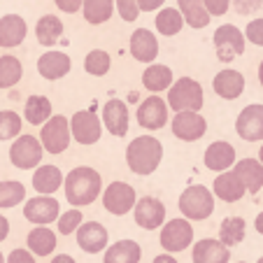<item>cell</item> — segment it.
<instances>
[{"instance_id": "cell-49", "label": "cell", "mask_w": 263, "mask_h": 263, "mask_svg": "<svg viewBox=\"0 0 263 263\" xmlns=\"http://www.w3.org/2000/svg\"><path fill=\"white\" fill-rule=\"evenodd\" d=\"M154 263H179V261L170 252H165V254H159V256H154Z\"/></svg>"}, {"instance_id": "cell-22", "label": "cell", "mask_w": 263, "mask_h": 263, "mask_svg": "<svg viewBox=\"0 0 263 263\" xmlns=\"http://www.w3.org/2000/svg\"><path fill=\"white\" fill-rule=\"evenodd\" d=\"M28 35V24L19 14H5L0 16V47L3 49H14Z\"/></svg>"}, {"instance_id": "cell-1", "label": "cell", "mask_w": 263, "mask_h": 263, "mask_svg": "<svg viewBox=\"0 0 263 263\" xmlns=\"http://www.w3.org/2000/svg\"><path fill=\"white\" fill-rule=\"evenodd\" d=\"M63 191L65 200L72 208H86V205L96 203L98 196H103V177L91 165H80L65 175Z\"/></svg>"}, {"instance_id": "cell-29", "label": "cell", "mask_w": 263, "mask_h": 263, "mask_svg": "<svg viewBox=\"0 0 263 263\" xmlns=\"http://www.w3.org/2000/svg\"><path fill=\"white\" fill-rule=\"evenodd\" d=\"M26 245L35 256H51L56 249V233L47 226H35L28 235H26Z\"/></svg>"}, {"instance_id": "cell-36", "label": "cell", "mask_w": 263, "mask_h": 263, "mask_svg": "<svg viewBox=\"0 0 263 263\" xmlns=\"http://www.w3.org/2000/svg\"><path fill=\"white\" fill-rule=\"evenodd\" d=\"M24 77V65L16 56L5 54L0 56V89H12Z\"/></svg>"}, {"instance_id": "cell-33", "label": "cell", "mask_w": 263, "mask_h": 263, "mask_svg": "<svg viewBox=\"0 0 263 263\" xmlns=\"http://www.w3.org/2000/svg\"><path fill=\"white\" fill-rule=\"evenodd\" d=\"M115 10H117V0H84V5H82L84 21H89L91 26H100L105 21H109Z\"/></svg>"}, {"instance_id": "cell-55", "label": "cell", "mask_w": 263, "mask_h": 263, "mask_svg": "<svg viewBox=\"0 0 263 263\" xmlns=\"http://www.w3.org/2000/svg\"><path fill=\"white\" fill-rule=\"evenodd\" d=\"M256 263H263V256H261V258H258V261H256Z\"/></svg>"}, {"instance_id": "cell-32", "label": "cell", "mask_w": 263, "mask_h": 263, "mask_svg": "<svg viewBox=\"0 0 263 263\" xmlns=\"http://www.w3.org/2000/svg\"><path fill=\"white\" fill-rule=\"evenodd\" d=\"M54 117L51 112V100L47 96H30L24 105V119L33 126H42Z\"/></svg>"}, {"instance_id": "cell-56", "label": "cell", "mask_w": 263, "mask_h": 263, "mask_svg": "<svg viewBox=\"0 0 263 263\" xmlns=\"http://www.w3.org/2000/svg\"><path fill=\"white\" fill-rule=\"evenodd\" d=\"M240 263H245V261H240Z\"/></svg>"}, {"instance_id": "cell-37", "label": "cell", "mask_w": 263, "mask_h": 263, "mask_svg": "<svg viewBox=\"0 0 263 263\" xmlns=\"http://www.w3.org/2000/svg\"><path fill=\"white\" fill-rule=\"evenodd\" d=\"M24 200H26V186L21 182H14V179L0 182V210L16 208Z\"/></svg>"}, {"instance_id": "cell-46", "label": "cell", "mask_w": 263, "mask_h": 263, "mask_svg": "<svg viewBox=\"0 0 263 263\" xmlns=\"http://www.w3.org/2000/svg\"><path fill=\"white\" fill-rule=\"evenodd\" d=\"M56 7L65 14H74V12H80L82 5H84V0H54Z\"/></svg>"}, {"instance_id": "cell-40", "label": "cell", "mask_w": 263, "mask_h": 263, "mask_svg": "<svg viewBox=\"0 0 263 263\" xmlns=\"http://www.w3.org/2000/svg\"><path fill=\"white\" fill-rule=\"evenodd\" d=\"M82 223H84V217H82V210L80 208H72L68 212H61V217L56 219V229H59L61 235H72L77 233Z\"/></svg>"}, {"instance_id": "cell-43", "label": "cell", "mask_w": 263, "mask_h": 263, "mask_svg": "<svg viewBox=\"0 0 263 263\" xmlns=\"http://www.w3.org/2000/svg\"><path fill=\"white\" fill-rule=\"evenodd\" d=\"M203 3L212 16H223L231 10V0H203Z\"/></svg>"}, {"instance_id": "cell-21", "label": "cell", "mask_w": 263, "mask_h": 263, "mask_svg": "<svg viewBox=\"0 0 263 263\" xmlns=\"http://www.w3.org/2000/svg\"><path fill=\"white\" fill-rule=\"evenodd\" d=\"M245 86H247V82H245V74L238 72V70L233 68H226L221 70V72L214 74V80H212V89L214 93L219 96V98L223 100H235L242 96Z\"/></svg>"}, {"instance_id": "cell-6", "label": "cell", "mask_w": 263, "mask_h": 263, "mask_svg": "<svg viewBox=\"0 0 263 263\" xmlns=\"http://www.w3.org/2000/svg\"><path fill=\"white\" fill-rule=\"evenodd\" d=\"M42 154H45V147L35 135H19L14 138L10 147V163L19 170H35L42 163Z\"/></svg>"}, {"instance_id": "cell-8", "label": "cell", "mask_w": 263, "mask_h": 263, "mask_svg": "<svg viewBox=\"0 0 263 263\" xmlns=\"http://www.w3.org/2000/svg\"><path fill=\"white\" fill-rule=\"evenodd\" d=\"M159 242H161V247L170 254L184 252L189 245H194V226H191V221L186 217L168 219V221L161 226Z\"/></svg>"}, {"instance_id": "cell-26", "label": "cell", "mask_w": 263, "mask_h": 263, "mask_svg": "<svg viewBox=\"0 0 263 263\" xmlns=\"http://www.w3.org/2000/svg\"><path fill=\"white\" fill-rule=\"evenodd\" d=\"M175 77H173V70L163 63H149L142 72V84L147 91L152 93H161V91H168L173 86Z\"/></svg>"}, {"instance_id": "cell-24", "label": "cell", "mask_w": 263, "mask_h": 263, "mask_svg": "<svg viewBox=\"0 0 263 263\" xmlns=\"http://www.w3.org/2000/svg\"><path fill=\"white\" fill-rule=\"evenodd\" d=\"M70 68H72V61L63 51H45L37 59V72H40V77H45L49 82L63 80L65 74L70 72Z\"/></svg>"}, {"instance_id": "cell-14", "label": "cell", "mask_w": 263, "mask_h": 263, "mask_svg": "<svg viewBox=\"0 0 263 263\" xmlns=\"http://www.w3.org/2000/svg\"><path fill=\"white\" fill-rule=\"evenodd\" d=\"M133 219L140 229L144 231H156L165 223V205L154 196H144L138 198L133 208Z\"/></svg>"}, {"instance_id": "cell-12", "label": "cell", "mask_w": 263, "mask_h": 263, "mask_svg": "<svg viewBox=\"0 0 263 263\" xmlns=\"http://www.w3.org/2000/svg\"><path fill=\"white\" fill-rule=\"evenodd\" d=\"M235 133L245 142H263V105L252 103L242 107L235 119Z\"/></svg>"}, {"instance_id": "cell-39", "label": "cell", "mask_w": 263, "mask_h": 263, "mask_svg": "<svg viewBox=\"0 0 263 263\" xmlns=\"http://www.w3.org/2000/svg\"><path fill=\"white\" fill-rule=\"evenodd\" d=\"M21 126H24V119L16 115L14 109H0V142L19 138Z\"/></svg>"}, {"instance_id": "cell-44", "label": "cell", "mask_w": 263, "mask_h": 263, "mask_svg": "<svg viewBox=\"0 0 263 263\" xmlns=\"http://www.w3.org/2000/svg\"><path fill=\"white\" fill-rule=\"evenodd\" d=\"M238 14H252L263 5V0H231Z\"/></svg>"}, {"instance_id": "cell-17", "label": "cell", "mask_w": 263, "mask_h": 263, "mask_svg": "<svg viewBox=\"0 0 263 263\" xmlns=\"http://www.w3.org/2000/svg\"><path fill=\"white\" fill-rule=\"evenodd\" d=\"M109 235L100 221H84L77 229V245L86 254H100L109 247Z\"/></svg>"}, {"instance_id": "cell-13", "label": "cell", "mask_w": 263, "mask_h": 263, "mask_svg": "<svg viewBox=\"0 0 263 263\" xmlns=\"http://www.w3.org/2000/svg\"><path fill=\"white\" fill-rule=\"evenodd\" d=\"M135 119L144 130H159L168 124V103L161 96H149L138 105Z\"/></svg>"}, {"instance_id": "cell-28", "label": "cell", "mask_w": 263, "mask_h": 263, "mask_svg": "<svg viewBox=\"0 0 263 263\" xmlns=\"http://www.w3.org/2000/svg\"><path fill=\"white\" fill-rule=\"evenodd\" d=\"M233 170L240 175L249 194H258L263 189V163L258 159H242L233 165Z\"/></svg>"}, {"instance_id": "cell-52", "label": "cell", "mask_w": 263, "mask_h": 263, "mask_svg": "<svg viewBox=\"0 0 263 263\" xmlns=\"http://www.w3.org/2000/svg\"><path fill=\"white\" fill-rule=\"evenodd\" d=\"M258 84L263 86V59H261V65H258Z\"/></svg>"}, {"instance_id": "cell-45", "label": "cell", "mask_w": 263, "mask_h": 263, "mask_svg": "<svg viewBox=\"0 0 263 263\" xmlns=\"http://www.w3.org/2000/svg\"><path fill=\"white\" fill-rule=\"evenodd\" d=\"M7 263H35V254L30 249H12Z\"/></svg>"}, {"instance_id": "cell-34", "label": "cell", "mask_w": 263, "mask_h": 263, "mask_svg": "<svg viewBox=\"0 0 263 263\" xmlns=\"http://www.w3.org/2000/svg\"><path fill=\"white\" fill-rule=\"evenodd\" d=\"M247 235V223L242 217H226L219 223V240H221L226 247H235L240 245Z\"/></svg>"}, {"instance_id": "cell-42", "label": "cell", "mask_w": 263, "mask_h": 263, "mask_svg": "<svg viewBox=\"0 0 263 263\" xmlns=\"http://www.w3.org/2000/svg\"><path fill=\"white\" fill-rule=\"evenodd\" d=\"M245 37H247L252 45L256 47H263V19H254L247 24L245 28Z\"/></svg>"}, {"instance_id": "cell-16", "label": "cell", "mask_w": 263, "mask_h": 263, "mask_svg": "<svg viewBox=\"0 0 263 263\" xmlns=\"http://www.w3.org/2000/svg\"><path fill=\"white\" fill-rule=\"evenodd\" d=\"M128 124H130V112L128 105L119 98H109L103 105V126L117 138H124L128 133Z\"/></svg>"}, {"instance_id": "cell-10", "label": "cell", "mask_w": 263, "mask_h": 263, "mask_svg": "<svg viewBox=\"0 0 263 263\" xmlns=\"http://www.w3.org/2000/svg\"><path fill=\"white\" fill-rule=\"evenodd\" d=\"M138 203V194L130 184L126 182H112L107 189H103V208L115 217H124Z\"/></svg>"}, {"instance_id": "cell-5", "label": "cell", "mask_w": 263, "mask_h": 263, "mask_svg": "<svg viewBox=\"0 0 263 263\" xmlns=\"http://www.w3.org/2000/svg\"><path fill=\"white\" fill-rule=\"evenodd\" d=\"M214 40V51H217V59L221 63H231L238 56L245 54V45H247V37L242 35V30L233 24H223L214 30L212 35Z\"/></svg>"}, {"instance_id": "cell-18", "label": "cell", "mask_w": 263, "mask_h": 263, "mask_svg": "<svg viewBox=\"0 0 263 263\" xmlns=\"http://www.w3.org/2000/svg\"><path fill=\"white\" fill-rule=\"evenodd\" d=\"M212 191L223 203H238L247 194V186H245V182L240 179V175L235 170H223V173H217V177H214Z\"/></svg>"}, {"instance_id": "cell-48", "label": "cell", "mask_w": 263, "mask_h": 263, "mask_svg": "<svg viewBox=\"0 0 263 263\" xmlns=\"http://www.w3.org/2000/svg\"><path fill=\"white\" fill-rule=\"evenodd\" d=\"M7 235H10V219L5 214H0V242L7 240Z\"/></svg>"}, {"instance_id": "cell-30", "label": "cell", "mask_w": 263, "mask_h": 263, "mask_svg": "<svg viewBox=\"0 0 263 263\" xmlns=\"http://www.w3.org/2000/svg\"><path fill=\"white\" fill-rule=\"evenodd\" d=\"M63 35V21L56 14H45L37 19L35 26V40L40 42L42 47H54Z\"/></svg>"}, {"instance_id": "cell-31", "label": "cell", "mask_w": 263, "mask_h": 263, "mask_svg": "<svg viewBox=\"0 0 263 263\" xmlns=\"http://www.w3.org/2000/svg\"><path fill=\"white\" fill-rule=\"evenodd\" d=\"M177 7H179V12H182V16H184V21H186L189 28L200 30L210 24V19H212V14L208 12L203 0H177Z\"/></svg>"}, {"instance_id": "cell-7", "label": "cell", "mask_w": 263, "mask_h": 263, "mask_svg": "<svg viewBox=\"0 0 263 263\" xmlns=\"http://www.w3.org/2000/svg\"><path fill=\"white\" fill-rule=\"evenodd\" d=\"M72 140V130H70V119L63 115H54L49 121L42 124L40 130V142L45 147L47 154H63L65 149L70 147Z\"/></svg>"}, {"instance_id": "cell-2", "label": "cell", "mask_w": 263, "mask_h": 263, "mask_svg": "<svg viewBox=\"0 0 263 263\" xmlns=\"http://www.w3.org/2000/svg\"><path fill=\"white\" fill-rule=\"evenodd\" d=\"M163 161V144L154 135H138L126 147V163L135 175H152Z\"/></svg>"}, {"instance_id": "cell-27", "label": "cell", "mask_w": 263, "mask_h": 263, "mask_svg": "<svg viewBox=\"0 0 263 263\" xmlns=\"http://www.w3.org/2000/svg\"><path fill=\"white\" fill-rule=\"evenodd\" d=\"M142 247L135 240H119L105 249L103 263H140Z\"/></svg>"}, {"instance_id": "cell-15", "label": "cell", "mask_w": 263, "mask_h": 263, "mask_svg": "<svg viewBox=\"0 0 263 263\" xmlns=\"http://www.w3.org/2000/svg\"><path fill=\"white\" fill-rule=\"evenodd\" d=\"M173 135L182 142H196L205 135L208 130V121L200 112H175V119L170 124Z\"/></svg>"}, {"instance_id": "cell-51", "label": "cell", "mask_w": 263, "mask_h": 263, "mask_svg": "<svg viewBox=\"0 0 263 263\" xmlns=\"http://www.w3.org/2000/svg\"><path fill=\"white\" fill-rule=\"evenodd\" d=\"M254 229H256V233H258V235H263V212H258L256 221H254Z\"/></svg>"}, {"instance_id": "cell-3", "label": "cell", "mask_w": 263, "mask_h": 263, "mask_svg": "<svg viewBox=\"0 0 263 263\" xmlns=\"http://www.w3.org/2000/svg\"><path fill=\"white\" fill-rule=\"evenodd\" d=\"M214 198H217L214 191L205 189L203 184H194L179 194L177 208L182 217H186L189 221H205L214 212Z\"/></svg>"}, {"instance_id": "cell-35", "label": "cell", "mask_w": 263, "mask_h": 263, "mask_svg": "<svg viewBox=\"0 0 263 263\" xmlns=\"http://www.w3.org/2000/svg\"><path fill=\"white\" fill-rule=\"evenodd\" d=\"M156 30H159L161 35H165V37H173V35H177L179 30L184 28V16L182 12H179V7H161L159 14H156Z\"/></svg>"}, {"instance_id": "cell-53", "label": "cell", "mask_w": 263, "mask_h": 263, "mask_svg": "<svg viewBox=\"0 0 263 263\" xmlns=\"http://www.w3.org/2000/svg\"><path fill=\"white\" fill-rule=\"evenodd\" d=\"M258 161L263 163V144H261V149H258Z\"/></svg>"}, {"instance_id": "cell-19", "label": "cell", "mask_w": 263, "mask_h": 263, "mask_svg": "<svg viewBox=\"0 0 263 263\" xmlns=\"http://www.w3.org/2000/svg\"><path fill=\"white\" fill-rule=\"evenodd\" d=\"M203 163L208 170L212 173H223V170H231L238 161H235V147L226 140H214L203 154Z\"/></svg>"}, {"instance_id": "cell-23", "label": "cell", "mask_w": 263, "mask_h": 263, "mask_svg": "<svg viewBox=\"0 0 263 263\" xmlns=\"http://www.w3.org/2000/svg\"><path fill=\"white\" fill-rule=\"evenodd\" d=\"M191 258H194V263H229L231 249L219 238H203L194 245Z\"/></svg>"}, {"instance_id": "cell-4", "label": "cell", "mask_w": 263, "mask_h": 263, "mask_svg": "<svg viewBox=\"0 0 263 263\" xmlns=\"http://www.w3.org/2000/svg\"><path fill=\"white\" fill-rule=\"evenodd\" d=\"M203 103V86L191 77H179L168 89V107L173 112H200Z\"/></svg>"}, {"instance_id": "cell-54", "label": "cell", "mask_w": 263, "mask_h": 263, "mask_svg": "<svg viewBox=\"0 0 263 263\" xmlns=\"http://www.w3.org/2000/svg\"><path fill=\"white\" fill-rule=\"evenodd\" d=\"M0 263H7V258L3 256V252H0Z\"/></svg>"}, {"instance_id": "cell-25", "label": "cell", "mask_w": 263, "mask_h": 263, "mask_svg": "<svg viewBox=\"0 0 263 263\" xmlns=\"http://www.w3.org/2000/svg\"><path fill=\"white\" fill-rule=\"evenodd\" d=\"M63 182H65V175L61 168L56 165H37V170L33 173V189L37 194H45V196H54L59 189H63Z\"/></svg>"}, {"instance_id": "cell-9", "label": "cell", "mask_w": 263, "mask_h": 263, "mask_svg": "<svg viewBox=\"0 0 263 263\" xmlns=\"http://www.w3.org/2000/svg\"><path fill=\"white\" fill-rule=\"evenodd\" d=\"M70 130H72L74 142L89 147L98 142L103 135V119L91 109H80L70 117Z\"/></svg>"}, {"instance_id": "cell-47", "label": "cell", "mask_w": 263, "mask_h": 263, "mask_svg": "<svg viewBox=\"0 0 263 263\" xmlns=\"http://www.w3.org/2000/svg\"><path fill=\"white\" fill-rule=\"evenodd\" d=\"M165 0H138V5H140V12H156L163 7Z\"/></svg>"}, {"instance_id": "cell-38", "label": "cell", "mask_w": 263, "mask_h": 263, "mask_svg": "<svg viewBox=\"0 0 263 263\" xmlns=\"http://www.w3.org/2000/svg\"><path fill=\"white\" fill-rule=\"evenodd\" d=\"M112 68V56L105 49H91L84 59V70L93 77H105Z\"/></svg>"}, {"instance_id": "cell-20", "label": "cell", "mask_w": 263, "mask_h": 263, "mask_svg": "<svg viewBox=\"0 0 263 263\" xmlns=\"http://www.w3.org/2000/svg\"><path fill=\"white\" fill-rule=\"evenodd\" d=\"M128 49L135 61L149 65V63H154L156 56H159V40H156V35L149 28H138L130 35Z\"/></svg>"}, {"instance_id": "cell-11", "label": "cell", "mask_w": 263, "mask_h": 263, "mask_svg": "<svg viewBox=\"0 0 263 263\" xmlns=\"http://www.w3.org/2000/svg\"><path fill=\"white\" fill-rule=\"evenodd\" d=\"M24 217L35 226H47V223H54L61 217V205L54 196L40 194L24 203Z\"/></svg>"}, {"instance_id": "cell-41", "label": "cell", "mask_w": 263, "mask_h": 263, "mask_svg": "<svg viewBox=\"0 0 263 263\" xmlns=\"http://www.w3.org/2000/svg\"><path fill=\"white\" fill-rule=\"evenodd\" d=\"M117 14H119L124 21H128V24L138 21V16H140L138 0H117Z\"/></svg>"}, {"instance_id": "cell-50", "label": "cell", "mask_w": 263, "mask_h": 263, "mask_svg": "<svg viewBox=\"0 0 263 263\" xmlns=\"http://www.w3.org/2000/svg\"><path fill=\"white\" fill-rule=\"evenodd\" d=\"M49 263H77V261H74V258L70 256V254H56V256L51 258Z\"/></svg>"}]
</instances>
